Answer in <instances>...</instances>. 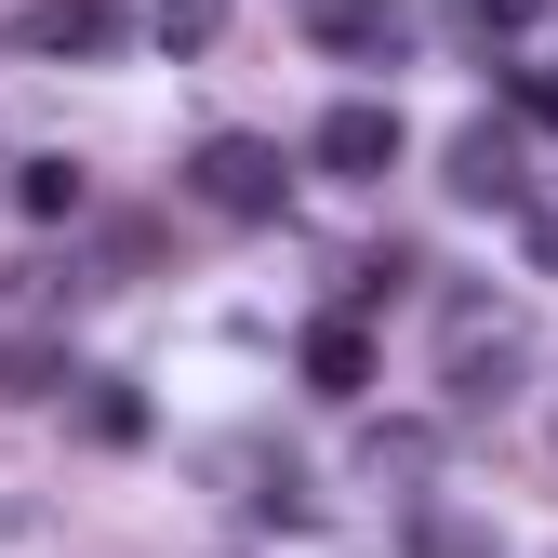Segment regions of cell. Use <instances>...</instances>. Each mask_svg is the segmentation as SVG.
<instances>
[{
  "mask_svg": "<svg viewBox=\"0 0 558 558\" xmlns=\"http://www.w3.org/2000/svg\"><path fill=\"white\" fill-rule=\"evenodd\" d=\"M147 27H160V53H214L227 40V0H160Z\"/></svg>",
  "mask_w": 558,
  "mask_h": 558,
  "instance_id": "7c38bea8",
  "label": "cell"
},
{
  "mask_svg": "<svg viewBox=\"0 0 558 558\" xmlns=\"http://www.w3.org/2000/svg\"><path fill=\"white\" fill-rule=\"evenodd\" d=\"M439 386H452V412L519 399L532 386V319L506 293H452V319H439Z\"/></svg>",
  "mask_w": 558,
  "mask_h": 558,
  "instance_id": "6da1fadb",
  "label": "cell"
},
{
  "mask_svg": "<svg viewBox=\"0 0 558 558\" xmlns=\"http://www.w3.org/2000/svg\"><path fill=\"white\" fill-rule=\"evenodd\" d=\"M519 240H532V253L558 266V186H519Z\"/></svg>",
  "mask_w": 558,
  "mask_h": 558,
  "instance_id": "e0dca14e",
  "label": "cell"
},
{
  "mask_svg": "<svg viewBox=\"0 0 558 558\" xmlns=\"http://www.w3.org/2000/svg\"><path fill=\"white\" fill-rule=\"evenodd\" d=\"M360 465H373V478H426V465H439V426H373Z\"/></svg>",
  "mask_w": 558,
  "mask_h": 558,
  "instance_id": "8fae6325",
  "label": "cell"
},
{
  "mask_svg": "<svg viewBox=\"0 0 558 558\" xmlns=\"http://www.w3.org/2000/svg\"><path fill=\"white\" fill-rule=\"evenodd\" d=\"M253 519H266V532H319V493H306V478H293V465H279V478H266V493H253Z\"/></svg>",
  "mask_w": 558,
  "mask_h": 558,
  "instance_id": "5bb4252c",
  "label": "cell"
},
{
  "mask_svg": "<svg viewBox=\"0 0 558 558\" xmlns=\"http://www.w3.org/2000/svg\"><path fill=\"white\" fill-rule=\"evenodd\" d=\"M319 173H345V186H373V173H399V107H373V94H345L332 120H319V147H306Z\"/></svg>",
  "mask_w": 558,
  "mask_h": 558,
  "instance_id": "277c9868",
  "label": "cell"
},
{
  "mask_svg": "<svg viewBox=\"0 0 558 558\" xmlns=\"http://www.w3.org/2000/svg\"><path fill=\"white\" fill-rule=\"evenodd\" d=\"M306 386H319V399H360V386H373V332H360V319H319V332H306Z\"/></svg>",
  "mask_w": 558,
  "mask_h": 558,
  "instance_id": "52a82bcc",
  "label": "cell"
},
{
  "mask_svg": "<svg viewBox=\"0 0 558 558\" xmlns=\"http://www.w3.org/2000/svg\"><path fill=\"white\" fill-rule=\"evenodd\" d=\"M66 386V345H40V332H0V399H53Z\"/></svg>",
  "mask_w": 558,
  "mask_h": 558,
  "instance_id": "9c48e42d",
  "label": "cell"
},
{
  "mask_svg": "<svg viewBox=\"0 0 558 558\" xmlns=\"http://www.w3.org/2000/svg\"><path fill=\"white\" fill-rule=\"evenodd\" d=\"M81 439L133 452V439H147V399H133V386H81Z\"/></svg>",
  "mask_w": 558,
  "mask_h": 558,
  "instance_id": "30bf717a",
  "label": "cell"
},
{
  "mask_svg": "<svg viewBox=\"0 0 558 558\" xmlns=\"http://www.w3.org/2000/svg\"><path fill=\"white\" fill-rule=\"evenodd\" d=\"M412 545H426V558H493V545H478L465 519H439V506H426V519H412Z\"/></svg>",
  "mask_w": 558,
  "mask_h": 558,
  "instance_id": "2e32d148",
  "label": "cell"
},
{
  "mask_svg": "<svg viewBox=\"0 0 558 558\" xmlns=\"http://www.w3.org/2000/svg\"><path fill=\"white\" fill-rule=\"evenodd\" d=\"M439 186L465 199V214H519V186H532V173H519V133H506V120H465V133H452V173H439Z\"/></svg>",
  "mask_w": 558,
  "mask_h": 558,
  "instance_id": "3957f363",
  "label": "cell"
},
{
  "mask_svg": "<svg viewBox=\"0 0 558 558\" xmlns=\"http://www.w3.org/2000/svg\"><path fill=\"white\" fill-rule=\"evenodd\" d=\"M306 27H319V53H345V66H386V53H399V0H306Z\"/></svg>",
  "mask_w": 558,
  "mask_h": 558,
  "instance_id": "8992f818",
  "label": "cell"
},
{
  "mask_svg": "<svg viewBox=\"0 0 558 558\" xmlns=\"http://www.w3.org/2000/svg\"><path fill=\"white\" fill-rule=\"evenodd\" d=\"M519 14H532V0H452V27H465V40H519Z\"/></svg>",
  "mask_w": 558,
  "mask_h": 558,
  "instance_id": "9a60e30c",
  "label": "cell"
},
{
  "mask_svg": "<svg viewBox=\"0 0 558 558\" xmlns=\"http://www.w3.org/2000/svg\"><path fill=\"white\" fill-rule=\"evenodd\" d=\"M186 199H199V214H227V227H279V199H293V160H279L266 133H199Z\"/></svg>",
  "mask_w": 558,
  "mask_h": 558,
  "instance_id": "7a4b0ae2",
  "label": "cell"
},
{
  "mask_svg": "<svg viewBox=\"0 0 558 558\" xmlns=\"http://www.w3.org/2000/svg\"><path fill=\"white\" fill-rule=\"evenodd\" d=\"M66 293H81V279H66V266H14V293H0V319H14V332H40Z\"/></svg>",
  "mask_w": 558,
  "mask_h": 558,
  "instance_id": "4fadbf2b",
  "label": "cell"
},
{
  "mask_svg": "<svg viewBox=\"0 0 558 558\" xmlns=\"http://www.w3.org/2000/svg\"><path fill=\"white\" fill-rule=\"evenodd\" d=\"M519 107H532V120L558 133V66H519Z\"/></svg>",
  "mask_w": 558,
  "mask_h": 558,
  "instance_id": "ac0fdd59",
  "label": "cell"
},
{
  "mask_svg": "<svg viewBox=\"0 0 558 558\" xmlns=\"http://www.w3.org/2000/svg\"><path fill=\"white\" fill-rule=\"evenodd\" d=\"M81 199H94V186H81V160H14V214H27V227H66Z\"/></svg>",
  "mask_w": 558,
  "mask_h": 558,
  "instance_id": "ba28073f",
  "label": "cell"
},
{
  "mask_svg": "<svg viewBox=\"0 0 558 558\" xmlns=\"http://www.w3.org/2000/svg\"><path fill=\"white\" fill-rule=\"evenodd\" d=\"M14 40L27 53H120V0H27Z\"/></svg>",
  "mask_w": 558,
  "mask_h": 558,
  "instance_id": "5b68a950",
  "label": "cell"
}]
</instances>
